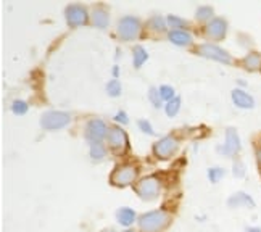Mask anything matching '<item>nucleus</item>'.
Listing matches in <instances>:
<instances>
[{
  "label": "nucleus",
  "instance_id": "11",
  "mask_svg": "<svg viewBox=\"0 0 261 232\" xmlns=\"http://www.w3.org/2000/svg\"><path fill=\"white\" fill-rule=\"evenodd\" d=\"M226 31H227V21L224 18H213L212 21H208V24L205 26L206 37L213 40L224 39Z\"/></svg>",
  "mask_w": 261,
  "mask_h": 232
},
{
  "label": "nucleus",
  "instance_id": "23",
  "mask_svg": "<svg viewBox=\"0 0 261 232\" xmlns=\"http://www.w3.org/2000/svg\"><path fill=\"white\" fill-rule=\"evenodd\" d=\"M213 15H215V12H213L212 7H200L197 10V19H198V21H206V19L212 21Z\"/></svg>",
  "mask_w": 261,
  "mask_h": 232
},
{
  "label": "nucleus",
  "instance_id": "2",
  "mask_svg": "<svg viewBox=\"0 0 261 232\" xmlns=\"http://www.w3.org/2000/svg\"><path fill=\"white\" fill-rule=\"evenodd\" d=\"M160 181L153 176L144 177L139 181V184L136 186V194L142 200H155L160 194Z\"/></svg>",
  "mask_w": 261,
  "mask_h": 232
},
{
  "label": "nucleus",
  "instance_id": "32",
  "mask_svg": "<svg viewBox=\"0 0 261 232\" xmlns=\"http://www.w3.org/2000/svg\"><path fill=\"white\" fill-rule=\"evenodd\" d=\"M115 121H118V123H124L127 124L129 123V119H127V115L124 112H118L116 116H115Z\"/></svg>",
  "mask_w": 261,
  "mask_h": 232
},
{
  "label": "nucleus",
  "instance_id": "33",
  "mask_svg": "<svg viewBox=\"0 0 261 232\" xmlns=\"http://www.w3.org/2000/svg\"><path fill=\"white\" fill-rule=\"evenodd\" d=\"M255 157H256V163H258V166L261 168V147H258V148L255 150Z\"/></svg>",
  "mask_w": 261,
  "mask_h": 232
},
{
  "label": "nucleus",
  "instance_id": "37",
  "mask_svg": "<svg viewBox=\"0 0 261 232\" xmlns=\"http://www.w3.org/2000/svg\"><path fill=\"white\" fill-rule=\"evenodd\" d=\"M103 232H116V230H113V229H105Z\"/></svg>",
  "mask_w": 261,
  "mask_h": 232
},
{
  "label": "nucleus",
  "instance_id": "21",
  "mask_svg": "<svg viewBox=\"0 0 261 232\" xmlns=\"http://www.w3.org/2000/svg\"><path fill=\"white\" fill-rule=\"evenodd\" d=\"M105 155H107V150L102 142L90 144V157H92V160H103Z\"/></svg>",
  "mask_w": 261,
  "mask_h": 232
},
{
  "label": "nucleus",
  "instance_id": "3",
  "mask_svg": "<svg viewBox=\"0 0 261 232\" xmlns=\"http://www.w3.org/2000/svg\"><path fill=\"white\" fill-rule=\"evenodd\" d=\"M137 177V168L133 166V165H121L118 166L110 181H112V184L118 186V187H126V186H130L136 181Z\"/></svg>",
  "mask_w": 261,
  "mask_h": 232
},
{
  "label": "nucleus",
  "instance_id": "30",
  "mask_svg": "<svg viewBox=\"0 0 261 232\" xmlns=\"http://www.w3.org/2000/svg\"><path fill=\"white\" fill-rule=\"evenodd\" d=\"M12 110L15 115H24L28 112V104L23 102V100H15L13 105H12Z\"/></svg>",
  "mask_w": 261,
  "mask_h": 232
},
{
  "label": "nucleus",
  "instance_id": "31",
  "mask_svg": "<svg viewBox=\"0 0 261 232\" xmlns=\"http://www.w3.org/2000/svg\"><path fill=\"white\" fill-rule=\"evenodd\" d=\"M137 126H139L140 131H142V133H145V134H150V136H153V134H155V131H153L152 124H150L147 119H139Z\"/></svg>",
  "mask_w": 261,
  "mask_h": 232
},
{
  "label": "nucleus",
  "instance_id": "8",
  "mask_svg": "<svg viewBox=\"0 0 261 232\" xmlns=\"http://www.w3.org/2000/svg\"><path fill=\"white\" fill-rule=\"evenodd\" d=\"M218 152L224 157H236L240 152V139L234 127L226 129V140L223 145L218 147Z\"/></svg>",
  "mask_w": 261,
  "mask_h": 232
},
{
  "label": "nucleus",
  "instance_id": "16",
  "mask_svg": "<svg viewBox=\"0 0 261 232\" xmlns=\"http://www.w3.org/2000/svg\"><path fill=\"white\" fill-rule=\"evenodd\" d=\"M168 37L176 45H189V44H192V36H190L189 33H186L184 29H180V31H179V29H173V31H169Z\"/></svg>",
  "mask_w": 261,
  "mask_h": 232
},
{
  "label": "nucleus",
  "instance_id": "29",
  "mask_svg": "<svg viewBox=\"0 0 261 232\" xmlns=\"http://www.w3.org/2000/svg\"><path fill=\"white\" fill-rule=\"evenodd\" d=\"M160 90V95H162V100H166V102H171L174 98V89L171 86H162L158 89Z\"/></svg>",
  "mask_w": 261,
  "mask_h": 232
},
{
  "label": "nucleus",
  "instance_id": "15",
  "mask_svg": "<svg viewBox=\"0 0 261 232\" xmlns=\"http://www.w3.org/2000/svg\"><path fill=\"white\" fill-rule=\"evenodd\" d=\"M116 221L121 226L124 227H129L134 224L136 221V211L133 208H127V207H123L116 211Z\"/></svg>",
  "mask_w": 261,
  "mask_h": 232
},
{
  "label": "nucleus",
  "instance_id": "38",
  "mask_svg": "<svg viewBox=\"0 0 261 232\" xmlns=\"http://www.w3.org/2000/svg\"><path fill=\"white\" fill-rule=\"evenodd\" d=\"M124 232H134V230H124Z\"/></svg>",
  "mask_w": 261,
  "mask_h": 232
},
{
  "label": "nucleus",
  "instance_id": "1",
  "mask_svg": "<svg viewBox=\"0 0 261 232\" xmlns=\"http://www.w3.org/2000/svg\"><path fill=\"white\" fill-rule=\"evenodd\" d=\"M171 223V216L165 210H153L139 218L140 232H162Z\"/></svg>",
  "mask_w": 261,
  "mask_h": 232
},
{
  "label": "nucleus",
  "instance_id": "26",
  "mask_svg": "<svg viewBox=\"0 0 261 232\" xmlns=\"http://www.w3.org/2000/svg\"><path fill=\"white\" fill-rule=\"evenodd\" d=\"M148 98H150V102L153 104L155 108H160V107H162V102H163V100H162V95H160V90H158V89H155V87L150 89V90H148Z\"/></svg>",
  "mask_w": 261,
  "mask_h": 232
},
{
  "label": "nucleus",
  "instance_id": "18",
  "mask_svg": "<svg viewBox=\"0 0 261 232\" xmlns=\"http://www.w3.org/2000/svg\"><path fill=\"white\" fill-rule=\"evenodd\" d=\"M242 65L248 71H256V69H261V54L258 52H250L245 55V58L242 60Z\"/></svg>",
  "mask_w": 261,
  "mask_h": 232
},
{
  "label": "nucleus",
  "instance_id": "35",
  "mask_svg": "<svg viewBox=\"0 0 261 232\" xmlns=\"http://www.w3.org/2000/svg\"><path fill=\"white\" fill-rule=\"evenodd\" d=\"M237 83H239V86H247V83H245V81H240V79H239Z\"/></svg>",
  "mask_w": 261,
  "mask_h": 232
},
{
  "label": "nucleus",
  "instance_id": "5",
  "mask_svg": "<svg viewBox=\"0 0 261 232\" xmlns=\"http://www.w3.org/2000/svg\"><path fill=\"white\" fill-rule=\"evenodd\" d=\"M69 121H71L69 113H65V112H47L41 118V126L44 129L54 131V129H62V127L68 126Z\"/></svg>",
  "mask_w": 261,
  "mask_h": 232
},
{
  "label": "nucleus",
  "instance_id": "25",
  "mask_svg": "<svg viewBox=\"0 0 261 232\" xmlns=\"http://www.w3.org/2000/svg\"><path fill=\"white\" fill-rule=\"evenodd\" d=\"M107 92H108V95H112V97H118L119 94H121V84H119L118 79H112L107 84Z\"/></svg>",
  "mask_w": 261,
  "mask_h": 232
},
{
  "label": "nucleus",
  "instance_id": "17",
  "mask_svg": "<svg viewBox=\"0 0 261 232\" xmlns=\"http://www.w3.org/2000/svg\"><path fill=\"white\" fill-rule=\"evenodd\" d=\"M108 21H110V16L107 13V10L102 8V7H95L94 12H92V24L95 28L103 29V28L108 26Z\"/></svg>",
  "mask_w": 261,
  "mask_h": 232
},
{
  "label": "nucleus",
  "instance_id": "20",
  "mask_svg": "<svg viewBox=\"0 0 261 232\" xmlns=\"http://www.w3.org/2000/svg\"><path fill=\"white\" fill-rule=\"evenodd\" d=\"M166 23H168V19L156 15L148 19V28L155 33H163V31H166Z\"/></svg>",
  "mask_w": 261,
  "mask_h": 232
},
{
  "label": "nucleus",
  "instance_id": "34",
  "mask_svg": "<svg viewBox=\"0 0 261 232\" xmlns=\"http://www.w3.org/2000/svg\"><path fill=\"white\" fill-rule=\"evenodd\" d=\"M245 232H261V229L256 227V226H250V227L245 229Z\"/></svg>",
  "mask_w": 261,
  "mask_h": 232
},
{
  "label": "nucleus",
  "instance_id": "4",
  "mask_svg": "<svg viewBox=\"0 0 261 232\" xmlns=\"http://www.w3.org/2000/svg\"><path fill=\"white\" fill-rule=\"evenodd\" d=\"M140 34V21L136 16H124L118 23V36L123 40H134Z\"/></svg>",
  "mask_w": 261,
  "mask_h": 232
},
{
  "label": "nucleus",
  "instance_id": "14",
  "mask_svg": "<svg viewBox=\"0 0 261 232\" xmlns=\"http://www.w3.org/2000/svg\"><path fill=\"white\" fill-rule=\"evenodd\" d=\"M227 207L229 208H255V200L245 192H237L227 198Z\"/></svg>",
  "mask_w": 261,
  "mask_h": 232
},
{
  "label": "nucleus",
  "instance_id": "22",
  "mask_svg": "<svg viewBox=\"0 0 261 232\" xmlns=\"http://www.w3.org/2000/svg\"><path fill=\"white\" fill-rule=\"evenodd\" d=\"M180 110V98L179 97H174L171 102H168L166 107H165V112L168 116H176Z\"/></svg>",
  "mask_w": 261,
  "mask_h": 232
},
{
  "label": "nucleus",
  "instance_id": "19",
  "mask_svg": "<svg viewBox=\"0 0 261 232\" xmlns=\"http://www.w3.org/2000/svg\"><path fill=\"white\" fill-rule=\"evenodd\" d=\"M147 58H148V54L145 52V48H144V47L137 45V47L133 48V63H134L136 68H140V66H142V65L147 62Z\"/></svg>",
  "mask_w": 261,
  "mask_h": 232
},
{
  "label": "nucleus",
  "instance_id": "10",
  "mask_svg": "<svg viewBox=\"0 0 261 232\" xmlns=\"http://www.w3.org/2000/svg\"><path fill=\"white\" fill-rule=\"evenodd\" d=\"M66 21L69 26H83L87 23L89 19V15H87V8L84 5H79V4H74V5H68L66 7Z\"/></svg>",
  "mask_w": 261,
  "mask_h": 232
},
{
  "label": "nucleus",
  "instance_id": "27",
  "mask_svg": "<svg viewBox=\"0 0 261 232\" xmlns=\"http://www.w3.org/2000/svg\"><path fill=\"white\" fill-rule=\"evenodd\" d=\"M168 24L174 28V29H179L180 31V28H186L187 26V21L182 18H179V16H174V15H169L168 16Z\"/></svg>",
  "mask_w": 261,
  "mask_h": 232
},
{
  "label": "nucleus",
  "instance_id": "36",
  "mask_svg": "<svg viewBox=\"0 0 261 232\" xmlns=\"http://www.w3.org/2000/svg\"><path fill=\"white\" fill-rule=\"evenodd\" d=\"M113 74H115V76H118V66H115V69H113Z\"/></svg>",
  "mask_w": 261,
  "mask_h": 232
},
{
  "label": "nucleus",
  "instance_id": "7",
  "mask_svg": "<svg viewBox=\"0 0 261 232\" xmlns=\"http://www.w3.org/2000/svg\"><path fill=\"white\" fill-rule=\"evenodd\" d=\"M198 55H202L205 58L215 60V62H221V63H232V57H230L224 48H221L215 44H203L198 47Z\"/></svg>",
  "mask_w": 261,
  "mask_h": 232
},
{
  "label": "nucleus",
  "instance_id": "9",
  "mask_svg": "<svg viewBox=\"0 0 261 232\" xmlns=\"http://www.w3.org/2000/svg\"><path fill=\"white\" fill-rule=\"evenodd\" d=\"M177 150V140L173 136H166L160 139L156 144H153V153L160 160H168L174 155Z\"/></svg>",
  "mask_w": 261,
  "mask_h": 232
},
{
  "label": "nucleus",
  "instance_id": "24",
  "mask_svg": "<svg viewBox=\"0 0 261 232\" xmlns=\"http://www.w3.org/2000/svg\"><path fill=\"white\" fill-rule=\"evenodd\" d=\"M224 174H226V171H224L223 168H219V166H216V168H210V169H208V179L212 181L213 184L219 183V181L224 177Z\"/></svg>",
  "mask_w": 261,
  "mask_h": 232
},
{
  "label": "nucleus",
  "instance_id": "12",
  "mask_svg": "<svg viewBox=\"0 0 261 232\" xmlns=\"http://www.w3.org/2000/svg\"><path fill=\"white\" fill-rule=\"evenodd\" d=\"M108 144L113 150H123L127 147V136L121 127H112L108 131Z\"/></svg>",
  "mask_w": 261,
  "mask_h": 232
},
{
  "label": "nucleus",
  "instance_id": "6",
  "mask_svg": "<svg viewBox=\"0 0 261 232\" xmlns=\"http://www.w3.org/2000/svg\"><path fill=\"white\" fill-rule=\"evenodd\" d=\"M108 127L105 124V121L102 119H90L87 126H86V139L90 144L92 142H102V140L108 136Z\"/></svg>",
  "mask_w": 261,
  "mask_h": 232
},
{
  "label": "nucleus",
  "instance_id": "13",
  "mask_svg": "<svg viewBox=\"0 0 261 232\" xmlns=\"http://www.w3.org/2000/svg\"><path fill=\"white\" fill-rule=\"evenodd\" d=\"M232 102H234V105H237L239 108H244V110H252L255 107V98L248 92H245L244 89L232 90Z\"/></svg>",
  "mask_w": 261,
  "mask_h": 232
},
{
  "label": "nucleus",
  "instance_id": "28",
  "mask_svg": "<svg viewBox=\"0 0 261 232\" xmlns=\"http://www.w3.org/2000/svg\"><path fill=\"white\" fill-rule=\"evenodd\" d=\"M232 174H234L236 177H245V174H247V168H245V165H244V161H240V160H236V161H234Z\"/></svg>",
  "mask_w": 261,
  "mask_h": 232
}]
</instances>
